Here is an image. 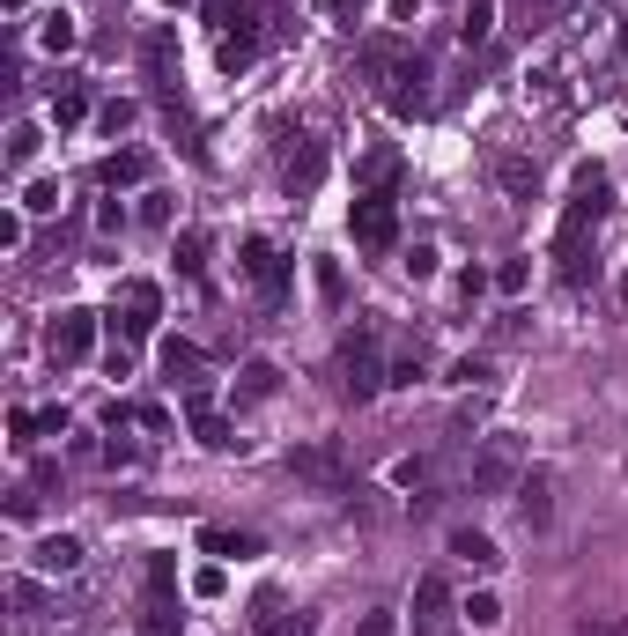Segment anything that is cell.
Here are the masks:
<instances>
[{
	"mask_svg": "<svg viewBox=\"0 0 628 636\" xmlns=\"http://www.w3.org/2000/svg\"><path fill=\"white\" fill-rule=\"evenodd\" d=\"M385 385H392V370H385V355H377V333L355 326L348 341H340V392H348V400H377Z\"/></svg>",
	"mask_w": 628,
	"mask_h": 636,
	"instance_id": "obj_1",
	"label": "cell"
},
{
	"mask_svg": "<svg viewBox=\"0 0 628 636\" xmlns=\"http://www.w3.org/2000/svg\"><path fill=\"white\" fill-rule=\"evenodd\" d=\"M525 481V444L518 437H488L481 459H473V496H503Z\"/></svg>",
	"mask_w": 628,
	"mask_h": 636,
	"instance_id": "obj_2",
	"label": "cell"
},
{
	"mask_svg": "<svg viewBox=\"0 0 628 636\" xmlns=\"http://www.w3.org/2000/svg\"><path fill=\"white\" fill-rule=\"evenodd\" d=\"M348 230H355V245H363V252H392L399 245V208H392L385 193H355Z\"/></svg>",
	"mask_w": 628,
	"mask_h": 636,
	"instance_id": "obj_3",
	"label": "cell"
},
{
	"mask_svg": "<svg viewBox=\"0 0 628 636\" xmlns=\"http://www.w3.org/2000/svg\"><path fill=\"white\" fill-rule=\"evenodd\" d=\"M163 318V289L156 282H119V304H111V326L126 333V341H148Z\"/></svg>",
	"mask_w": 628,
	"mask_h": 636,
	"instance_id": "obj_4",
	"label": "cell"
},
{
	"mask_svg": "<svg viewBox=\"0 0 628 636\" xmlns=\"http://www.w3.org/2000/svg\"><path fill=\"white\" fill-rule=\"evenodd\" d=\"M385 111H392V119H422V111H429V67L414 60V52L385 74Z\"/></svg>",
	"mask_w": 628,
	"mask_h": 636,
	"instance_id": "obj_5",
	"label": "cell"
},
{
	"mask_svg": "<svg viewBox=\"0 0 628 636\" xmlns=\"http://www.w3.org/2000/svg\"><path fill=\"white\" fill-rule=\"evenodd\" d=\"M237 259H244V274H252V289L266 296V304H281V296H289V267H281V252L266 245V237H244Z\"/></svg>",
	"mask_w": 628,
	"mask_h": 636,
	"instance_id": "obj_6",
	"label": "cell"
},
{
	"mask_svg": "<svg viewBox=\"0 0 628 636\" xmlns=\"http://www.w3.org/2000/svg\"><path fill=\"white\" fill-rule=\"evenodd\" d=\"M444 629H451V577L429 570L414 585V636H444Z\"/></svg>",
	"mask_w": 628,
	"mask_h": 636,
	"instance_id": "obj_7",
	"label": "cell"
},
{
	"mask_svg": "<svg viewBox=\"0 0 628 636\" xmlns=\"http://www.w3.org/2000/svg\"><path fill=\"white\" fill-rule=\"evenodd\" d=\"M89 348H97V311L74 304V311L52 318V363H82Z\"/></svg>",
	"mask_w": 628,
	"mask_h": 636,
	"instance_id": "obj_8",
	"label": "cell"
},
{
	"mask_svg": "<svg viewBox=\"0 0 628 636\" xmlns=\"http://www.w3.org/2000/svg\"><path fill=\"white\" fill-rule=\"evenodd\" d=\"M289 474L340 489V481H348V459H340V444H303V452H289Z\"/></svg>",
	"mask_w": 628,
	"mask_h": 636,
	"instance_id": "obj_9",
	"label": "cell"
},
{
	"mask_svg": "<svg viewBox=\"0 0 628 636\" xmlns=\"http://www.w3.org/2000/svg\"><path fill=\"white\" fill-rule=\"evenodd\" d=\"M488 171H496V185H503L510 200H532V193H540V163H532V156H510V148H503V156H488Z\"/></svg>",
	"mask_w": 628,
	"mask_h": 636,
	"instance_id": "obj_10",
	"label": "cell"
},
{
	"mask_svg": "<svg viewBox=\"0 0 628 636\" xmlns=\"http://www.w3.org/2000/svg\"><path fill=\"white\" fill-rule=\"evenodd\" d=\"M518 518H525V526H547V518H555V474L532 466V474L518 481Z\"/></svg>",
	"mask_w": 628,
	"mask_h": 636,
	"instance_id": "obj_11",
	"label": "cell"
},
{
	"mask_svg": "<svg viewBox=\"0 0 628 636\" xmlns=\"http://www.w3.org/2000/svg\"><path fill=\"white\" fill-rule=\"evenodd\" d=\"M185 407H193V437L207 444V452H230V444H237V437H230V422H222L215 407H207V392H200V385L185 392Z\"/></svg>",
	"mask_w": 628,
	"mask_h": 636,
	"instance_id": "obj_12",
	"label": "cell"
},
{
	"mask_svg": "<svg viewBox=\"0 0 628 636\" xmlns=\"http://www.w3.org/2000/svg\"><path fill=\"white\" fill-rule=\"evenodd\" d=\"M148 171H156V156H148V148H119L97 178L111 185V193H126V185H148Z\"/></svg>",
	"mask_w": 628,
	"mask_h": 636,
	"instance_id": "obj_13",
	"label": "cell"
},
{
	"mask_svg": "<svg viewBox=\"0 0 628 636\" xmlns=\"http://www.w3.org/2000/svg\"><path fill=\"white\" fill-rule=\"evenodd\" d=\"M318 178H326V148H318V141H303L296 156H289V171H281V185H289V200H303Z\"/></svg>",
	"mask_w": 628,
	"mask_h": 636,
	"instance_id": "obj_14",
	"label": "cell"
},
{
	"mask_svg": "<svg viewBox=\"0 0 628 636\" xmlns=\"http://www.w3.org/2000/svg\"><path fill=\"white\" fill-rule=\"evenodd\" d=\"M37 570H45V577L82 570V540H74V533H45V540H37Z\"/></svg>",
	"mask_w": 628,
	"mask_h": 636,
	"instance_id": "obj_15",
	"label": "cell"
},
{
	"mask_svg": "<svg viewBox=\"0 0 628 636\" xmlns=\"http://www.w3.org/2000/svg\"><path fill=\"white\" fill-rule=\"evenodd\" d=\"M141 60H148V74L170 89V82H178V37H170V30H148V37H141Z\"/></svg>",
	"mask_w": 628,
	"mask_h": 636,
	"instance_id": "obj_16",
	"label": "cell"
},
{
	"mask_svg": "<svg viewBox=\"0 0 628 636\" xmlns=\"http://www.w3.org/2000/svg\"><path fill=\"white\" fill-rule=\"evenodd\" d=\"M200 548L215 555V563H244V555H259V533H230V526H207Z\"/></svg>",
	"mask_w": 628,
	"mask_h": 636,
	"instance_id": "obj_17",
	"label": "cell"
},
{
	"mask_svg": "<svg viewBox=\"0 0 628 636\" xmlns=\"http://www.w3.org/2000/svg\"><path fill=\"white\" fill-rule=\"evenodd\" d=\"M488 37H496V0H466V23H459V45L481 52Z\"/></svg>",
	"mask_w": 628,
	"mask_h": 636,
	"instance_id": "obj_18",
	"label": "cell"
},
{
	"mask_svg": "<svg viewBox=\"0 0 628 636\" xmlns=\"http://www.w3.org/2000/svg\"><path fill=\"white\" fill-rule=\"evenodd\" d=\"M451 555H466L473 570H496V563H503V548H496L488 533H473V526H459V533H451Z\"/></svg>",
	"mask_w": 628,
	"mask_h": 636,
	"instance_id": "obj_19",
	"label": "cell"
},
{
	"mask_svg": "<svg viewBox=\"0 0 628 636\" xmlns=\"http://www.w3.org/2000/svg\"><path fill=\"white\" fill-rule=\"evenodd\" d=\"M281 392V370L274 363H244L237 370V400H274Z\"/></svg>",
	"mask_w": 628,
	"mask_h": 636,
	"instance_id": "obj_20",
	"label": "cell"
},
{
	"mask_svg": "<svg viewBox=\"0 0 628 636\" xmlns=\"http://www.w3.org/2000/svg\"><path fill=\"white\" fill-rule=\"evenodd\" d=\"M141 636H185L178 600H148V607H141Z\"/></svg>",
	"mask_w": 628,
	"mask_h": 636,
	"instance_id": "obj_21",
	"label": "cell"
},
{
	"mask_svg": "<svg viewBox=\"0 0 628 636\" xmlns=\"http://www.w3.org/2000/svg\"><path fill=\"white\" fill-rule=\"evenodd\" d=\"M163 370H170V378H185V385H200V348L170 333V341H163Z\"/></svg>",
	"mask_w": 628,
	"mask_h": 636,
	"instance_id": "obj_22",
	"label": "cell"
},
{
	"mask_svg": "<svg viewBox=\"0 0 628 636\" xmlns=\"http://www.w3.org/2000/svg\"><path fill=\"white\" fill-rule=\"evenodd\" d=\"M82 119H89V97H82V89L67 82L60 97H52V126H60V134H67V126H82Z\"/></svg>",
	"mask_w": 628,
	"mask_h": 636,
	"instance_id": "obj_23",
	"label": "cell"
},
{
	"mask_svg": "<svg viewBox=\"0 0 628 636\" xmlns=\"http://www.w3.org/2000/svg\"><path fill=\"white\" fill-rule=\"evenodd\" d=\"M148 600H170V592H178V563H170V555H148Z\"/></svg>",
	"mask_w": 628,
	"mask_h": 636,
	"instance_id": "obj_24",
	"label": "cell"
},
{
	"mask_svg": "<svg viewBox=\"0 0 628 636\" xmlns=\"http://www.w3.org/2000/svg\"><path fill=\"white\" fill-rule=\"evenodd\" d=\"M74 37H82V30H74V15H45L37 45H45V52H74Z\"/></svg>",
	"mask_w": 628,
	"mask_h": 636,
	"instance_id": "obj_25",
	"label": "cell"
},
{
	"mask_svg": "<svg viewBox=\"0 0 628 636\" xmlns=\"http://www.w3.org/2000/svg\"><path fill=\"white\" fill-rule=\"evenodd\" d=\"M459 614H466L473 629H496V622H503V600H496V592H473V600H466Z\"/></svg>",
	"mask_w": 628,
	"mask_h": 636,
	"instance_id": "obj_26",
	"label": "cell"
},
{
	"mask_svg": "<svg viewBox=\"0 0 628 636\" xmlns=\"http://www.w3.org/2000/svg\"><path fill=\"white\" fill-rule=\"evenodd\" d=\"M178 267L185 274H207V230H185L178 237Z\"/></svg>",
	"mask_w": 628,
	"mask_h": 636,
	"instance_id": "obj_27",
	"label": "cell"
},
{
	"mask_svg": "<svg viewBox=\"0 0 628 636\" xmlns=\"http://www.w3.org/2000/svg\"><path fill=\"white\" fill-rule=\"evenodd\" d=\"M429 474H436V459H399L392 466V489H429Z\"/></svg>",
	"mask_w": 628,
	"mask_h": 636,
	"instance_id": "obj_28",
	"label": "cell"
},
{
	"mask_svg": "<svg viewBox=\"0 0 628 636\" xmlns=\"http://www.w3.org/2000/svg\"><path fill=\"white\" fill-rule=\"evenodd\" d=\"M60 208V185L52 178H30V193H23V215H52Z\"/></svg>",
	"mask_w": 628,
	"mask_h": 636,
	"instance_id": "obj_29",
	"label": "cell"
},
{
	"mask_svg": "<svg viewBox=\"0 0 628 636\" xmlns=\"http://www.w3.org/2000/svg\"><path fill=\"white\" fill-rule=\"evenodd\" d=\"M8 437H15V452H30V444L45 437V422H37L30 407H15V415H8Z\"/></svg>",
	"mask_w": 628,
	"mask_h": 636,
	"instance_id": "obj_30",
	"label": "cell"
},
{
	"mask_svg": "<svg viewBox=\"0 0 628 636\" xmlns=\"http://www.w3.org/2000/svg\"><path fill=\"white\" fill-rule=\"evenodd\" d=\"M399 171V156H392V148H370V156H363V185H370V193H377V185H385Z\"/></svg>",
	"mask_w": 628,
	"mask_h": 636,
	"instance_id": "obj_31",
	"label": "cell"
},
{
	"mask_svg": "<svg viewBox=\"0 0 628 636\" xmlns=\"http://www.w3.org/2000/svg\"><path fill=\"white\" fill-rule=\"evenodd\" d=\"M222 67H230V74L252 67V30H244V37H222Z\"/></svg>",
	"mask_w": 628,
	"mask_h": 636,
	"instance_id": "obj_32",
	"label": "cell"
},
{
	"mask_svg": "<svg viewBox=\"0 0 628 636\" xmlns=\"http://www.w3.org/2000/svg\"><path fill=\"white\" fill-rule=\"evenodd\" d=\"M193 592H200V600H222V592H230V577H222V563L193 570Z\"/></svg>",
	"mask_w": 628,
	"mask_h": 636,
	"instance_id": "obj_33",
	"label": "cell"
},
{
	"mask_svg": "<svg viewBox=\"0 0 628 636\" xmlns=\"http://www.w3.org/2000/svg\"><path fill=\"white\" fill-rule=\"evenodd\" d=\"M37 141H45L37 126H15V134H8V163H30V156H37Z\"/></svg>",
	"mask_w": 628,
	"mask_h": 636,
	"instance_id": "obj_34",
	"label": "cell"
},
{
	"mask_svg": "<svg viewBox=\"0 0 628 636\" xmlns=\"http://www.w3.org/2000/svg\"><path fill=\"white\" fill-rule=\"evenodd\" d=\"M355 636H399V614L377 607V614H363V622H355Z\"/></svg>",
	"mask_w": 628,
	"mask_h": 636,
	"instance_id": "obj_35",
	"label": "cell"
},
{
	"mask_svg": "<svg viewBox=\"0 0 628 636\" xmlns=\"http://www.w3.org/2000/svg\"><path fill=\"white\" fill-rule=\"evenodd\" d=\"M318 296H326V304H340V296H348V282H340L333 259H318Z\"/></svg>",
	"mask_w": 628,
	"mask_h": 636,
	"instance_id": "obj_36",
	"label": "cell"
},
{
	"mask_svg": "<svg viewBox=\"0 0 628 636\" xmlns=\"http://www.w3.org/2000/svg\"><path fill=\"white\" fill-rule=\"evenodd\" d=\"M399 267H407V274H414V282H429V274H436V252H429V245H414L407 259H399Z\"/></svg>",
	"mask_w": 628,
	"mask_h": 636,
	"instance_id": "obj_37",
	"label": "cell"
},
{
	"mask_svg": "<svg viewBox=\"0 0 628 636\" xmlns=\"http://www.w3.org/2000/svg\"><path fill=\"white\" fill-rule=\"evenodd\" d=\"M97 119H104V134H126V126H133V104L119 97V104H104V111H97Z\"/></svg>",
	"mask_w": 628,
	"mask_h": 636,
	"instance_id": "obj_38",
	"label": "cell"
},
{
	"mask_svg": "<svg viewBox=\"0 0 628 636\" xmlns=\"http://www.w3.org/2000/svg\"><path fill=\"white\" fill-rule=\"evenodd\" d=\"M496 289H503V296L525 289V259H503V267H496Z\"/></svg>",
	"mask_w": 628,
	"mask_h": 636,
	"instance_id": "obj_39",
	"label": "cell"
},
{
	"mask_svg": "<svg viewBox=\"0 0 628 636\" xmlns=\"http://www.w3.org/2000/svg\"><path fill=\"white\" fill-rule=\"evenodd\" d=\"M133 422H141V429H170V407L163 400H141V407H133Z\"/></svg>",
	"mask_w": 628,
	"mask_h": 636,
	"instance_id": "obj_40",
	"label": "cell"
},
{
	"mask_svg": "<svg viewBox=\"0 0 628 636\" xmlns=\"http://www.w3.org/2000/svg\"><path fill=\"white\" fill-rule=\"evenodd\" d=\"M577 636H628V622H621V614H599V622H584Z\"/></svg>",
	"mask_w": 628,
	"mask_h": 636,
	"instance_id": "obj_41",
	"label": "cell"
},
{
	"mask_svg": "<svg viewBox=\"0 0 628 636\" xmlns=\"http://www.w3.org/2000/svg\"><path fill=\"white\" fill-rule=\"evenodd\" d=\"M481 378H488V363H473V355H466V363H459V370H451V385H466V392H473V385H481Z\"/></svg>",
	"mask_w": 628,
	"mask_h": 636,
	"instance_id": "obj_42",
	"label": "cell"
},
{
	"mask_svg": "<svg viewBox=\"0 0 628 636\" xmlns=\"http://www.w3.org/2000/svg\"><path fill=\"white\" fill-rule=\"evenodd\" d=\"M141 222H156V230H163V222H170V200H163V193H148V200H141Z\"/></svg>",
	"mask_w": 628,
	"mask_h": 636,
	"instance_id": "obj_43",
	"label": "cell"
},
{
	"mask_svg": "<svg viewBox=\"0 0 628 636\" xmlns=\"http://www.w3.org/2000/svg\"><path fill=\"white\" fill-rule=\"evenodd\" d=\"M562 8H569V0H525V15H532V23H555Z\"/></svg>",
	"mask_w": 628,
	"mask_h": 636,
	"instance_id": "obj_44",
	"label": "cell"
},
{
	"mask_svg": "<svg viewBox=\"0 0 628 636\" xmlns=\"http://www.w3.org/2000/svg\"><path fill=\"white\" fill-rule=\"evenodd\" d=\"M392 15H399V23H414V15H422V0H392Z\"/></svg>",
	"mask_w": 628,
	"mask_h": 636,
	"instance_id": "obj_45",
	"label": "cell"
},
{
	"mask_svg": "<svg viewBox=\"0 0 628 636\" xmlns=\"http://www.w3.org/2000/svg\"><path fill=\"white\" fill-rule=\"evenodd\" d=\"M326 8H340V15H363V8H370V0H326Z\"/></svg>",
	"mask_w": 628,
	"mask_h": 636,
	"instance_id": "obj_46",
	"label": "cell"
},
{
	"mask_svg": "<svg viewBox=\"0 0 628 636\" xmlns=\"http://www.w3.org/2000/svg\"><path fill=\"white\" fill-rule=\"evenodd\" d=\"M621 311H628V274H621Z\"/></svg>",
	"mask_w": 628,
	"mask_h": 636,
	"instance_id": "obj_47",
	"label": "cell"
},
{
	"mask_svg": "<svg viewBox=\"0 0 628 636\" xmlns=\"http://www.w3.org/2000/svg\"><path fill=\"white\" fill-rule=\"evenodd\" d=\"M8 8H37V0H8Z\"/></svg>",
	"mask_w": 628,
	"mask_h": 636,
	"instance_id": "obj_48",
	"label": "cell"
},
{
	"mask_svg": "<svg viewBox=\"0 0 628 636\" xmlns=\"http://www.w3.org/2000/svg\"><path fill=\"white\" fill-rule=\"evenodd\" d=\"M170 8H193V0H170Z\"/></svg>",
	"mask_w": 628,
	"mask_h": 636,
	"instance_id": "obj_49",
	"label": "cell"
}]
</instances>
